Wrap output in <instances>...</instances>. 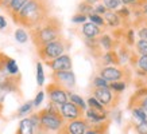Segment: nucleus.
Listing matches in <instances>:
<instances>
[{
  "label": "nucleus",
  "mask_w": 147,
  "mask_h": 134,
  "mask_svg": "<svg viewBox=\"0 0 147 134\" xmlns=\"http://www.w3.org/2000/svg\"><path fill=\"white\" fill-rule=\"evenodd\" d=\"M45 90L50 102H53L57 106H61V105H63V103H66L69 101V90L63 89V87L55 85L53 82L46 86Z\"/></svg>",
  "instance_id": "obj_8"
},
{
  "label": "nucleus",
  "mask_w": 147,
  "mask_h": 134,
  "mask_svg": "<svg viewBox=\"0 0 147 134\" xmlns=\"http://www.w3.org/2000/svg\"><path fill=\"white\" fill-rule=\"evenodd\" d=\"M98 60H100V63L102 64V67L120 66L119 56H117V52H116V51H105V52H102V55L98 58Z\"/></svg>",
  "instance_id": "obj_18"
},
{
  "label": "nucleus",
  "mask_w": 147,
  "mask_h": 134,
  "mask_svg": "<svg viewBox=\"0 0 147 134\" xmlns=\"http://www.w3.org/2000/svg\"><path fill=\"white\" fill-rule=\"evenodd\" d=\"M85 1H86V3H88V4H90V5H96V4H98V3H100V1H101V0H85Z\"/></svg>",
  "instance_id": "obj_44"
},
{
  "label": "nucleus",
  "mask_w": 147,
  "mask_h": 134,
  "mask_svg": "<svg viewBox=\"0 0 147 134\" xmlns=\"http://www.w3.org/2000/svg\"><path fill=\"white\" fill-rule=\"evenodd\" d=\"M32 109H34V103H32V101H27L26 103H23L22 106L18 109V111H16V117L23 118L24 115L30 114V113L32 111Z\"/></svg>",
  "instance_id": "obj_26"
},
{
  "label": "nucleus",
  "mask_w": 147,
  "mask_h": 134,
  "mask_svg": "<svg viewBox=\"0 0 147 134\" xmlns=\"http://www.w3.org/2000/svg\"><path fill=\"white\" fill-rule=\"evenodd\" d=\"M140 9H142L143 15H147V4H144V5H143V7H142V8H140Z\"/></svg>",
  "instance_id": "obj_45"
},
{
  "label": "nucleus",
  "mask_w": 147,
  "mask_h": 134,
  "mask_svg": "<svg viewBox=\"0 0 147 134\" xmlns=\"http://www.w3.org/2000/svg\"><path fill=\"white\" fill-rule=\"evenodd\" d=\"M84 117L88 119L89 123H101V122H105V121L109 119V111L100 113L90 110V109H86L84 113Z\"/></svg>",
  "instance_id": "obj_15"
},
{
  "label": "nucleus",
  "mask_w": 147,
  "mask_h": 134,
  "mask_svg": "<svg viewBox=\"0 0 147 134\" xmlns=\"http://www.w3.org/2000/svg\"><path fill=\"white\" fill-rule=\"evenodd\" d=\"M117 52V56H119V62L121 63H125V62H128L129 60V56H131V50L127 47L125 44H120V50L119 51H116Z\"/></svg>",
  "instance_id": "obj_25"
},
{
  "label": "nucleus",
  "mask_w": 147,
  "mask_h": 134,
  "mask_svg": "<svg viewBox=\"0 0 147 134\" xmlns=\"http://www.w3.org/2000/svg\"><path fill=\"white\" fill-rule=\"evenodd\" d=\"M12 0H1V4H0V8H3V9H5L7 7H8V4L11 3Z\"/></svg>",
  "instance_id": "obj_43"
},
{
  "label": "nucleus",
  "mask_w": 147,
  "mask_h": 134,
  "mask_svg": "<svg viewBox=\"0 0 147 134\" xmlns=\"http://www.w3.org/2000/svg\"><path fill=\"white\" fill-rule=\"evenodd\" d=\"M86 19H88V16H85V15H82V13H78L77 12L76 15H73V18H71V22L73 23H86Z\"/></svg>",
  "instance_id": "obj_38"
},
{
  "label": "nucleus",
  "mask_w": 147,
  "mask_h": 134,
  "mask_svg": "<svg viewBox=\"0 0 147 134\" xmlns=\"http://www.w3.org/2000/svg\"><path fill=\"white\" fill-rule=\"evenodd\" d=\"M38 117H39V123H40V130L43 133H58L62 129V126L65 125V121L61 117V114L57 113H50L46 109H42L40 111H38Z\"/></svg>",
  "instance_id": "obj_5"
},
{
  "label": "nucleus",
  "mask_w": 147,
  "mask_h": 134,
  "mask_svg": "<svg viewBox=\"0 0 147 134\" xmlns=\"http://www.w3.org/2000/svg\"><path fill=\"white\" fill-rule=\"evenodd\" d=\"M136 107H142L143 110H146V111H147V97H144L143 99H140V101H139V103L136 105Z\"/></svg>",
  "instance_id": "obj_41"
},
{
  "label": "nucleus",
  "mask_w": 147,
  "mask_h": 134,
  "mask_svg": "<svg viewBox=\"0 0 147 134\" xmlns=\"http://www.w3.org/2000/svg\"><path fill=\"white\" fill-rule=\"evenodd\" d=\"M109 89L112 91H115V93L120 94L123 93L125 89H127V82H123V80H119V82H112L109 83Z\"/></svg>",
  "instance_id": "obj_33"
},
{
  "label": "nucleus",
  "mask_w": 147,
  "mask_h": 134,
  "mask_svg": "<svg viewBox=\"0 0 147 134\" xmlns=\"http://www.w3.org/2000/svg\"><path fill=\"white\" fill-rule=\"evenodd\" d=\"M102 18H104V22H105L107 27L117 28V27L121 26V19L117 16V13L115 11H107V12L102 15Z\"/></svg>",
  "instance_id": "obj_19"
},
{
  "label": "nucleus",
  "mask_w": 147,
  "mask_h": 134,
  "mask_svg": "<svg viewBox=\"0 0 147 134\" xmlns=\"http://www.w3.org/2000/svg\"><path fill=\"white\" fill-rule=\"evenodd\" d=\"M92 97L97 99L107 110L115 109L120 102V94L112 91L109 87H101V89H92Z\"/></svg>",
  "instance_id": "obj_6"
},
{
  "label": "nucleus",
  "mask_w": 147,
  "mask_h": 134,
  "mask_svg": "<svg viewBox=\"0 0 147 134\" xmlns=\"http://www.w3.org/2000/svg\"><path fill=\"white\" fill-rule=\"evenodd\" d=\"M36 83L38 86L45 85V70H43V64L40 62L36 63Z\"/></svg>",
  "instance_id": "obj_31"
},
{
  "label": "nucleus",
  "mask_w": 147,
  "mask_h": 134,
  "mask_svg": "<svg viewBox=\"0 0 147 134\" xmlns=\"http://www.w3.org/2000/svg\"><path fill=\"white\" fill-rule=\"evenodd\" d=\"M84 113H85L84 110H81L80 107H77L76 105H73V103L69 102V101L59 106V114H61V117L63 118L65 122L82 118V117H84Z\"/></svg>",
  "instance_id": "obj_11"
},
{
  "label": "nucleus",
  "mask_w": 147,
  "mask_h": 134,
  "mask_svg": "<svg viewBox=\"0 0 147 134\" xmlns=\"http://www.w3.org/2000/svg\"><path fill=\"white\" fill-rule=\"evenodd\" d=\"M46 66L51 68L53 72H59V71H69L73 67V63H71V58L69 54H63L61 56L53 59V60H49V62H45Z\"/></svg>",
  "instance_id": "obj_12"
},
{
  "label": "nucleus",
  "mask_w": 147,
  "mask_h": 134,
  "mask_svg": "<svg viewBox=\"0 0 147 134\" xmlns=\"http://www.w3.org/2000/svg\"><path fill=\"white\" fill-rule=\"evenodd\" d=\"M1 111H3V103L0 102V114H1Z\"/></svg>",
  "instance_id": "obj_46"
},
{
  "label": "nucleus",
  "mask_w": 147,
  "mask_h": 134,
  "mask_svg": "<svg viewBox=\"0 0 147 134\" xmlns=\"http://www.w3.org/2000/svg\"><path fill=\"white\" fill-rule=\"evenodd\" d=\"M93 5L88 4L85 0H82L80 4H78V7H77V12L78 13H82V15H85V16H89L90 13H93Z\"/></svg>",
  "instance_id": "obj_27"
},
{
  "label": "nucleus",
  "mask_w": 147,
  "mask_h": 134,
  "mask_svg": "<svg viewBox=\"0 0 147 134\" xmlns=\"http://www.w3.org/2000/svg\"><path fill=\"white\" fill-rule=\"evenodd\" d=\"M27 1H28V0H12L4 11L7 12V15H8V16H11V18H12L13 22H15V20H16V16H18V13L22 11V8L26 5Z\"/></svg>",
  "instance_id": "obj_17"
},
{
  "label": "nucleus",
  "mask_w": 147,
  "mask_h": 134,
  "mask_svg": "<svg viewBox=\"0 0 147 134\" xmlns=\"http://www.w3.org/2000/svg\"><path fill=\"white\" fill-rule=\"evenodd\" d=\"M69 102H71L73 105H76L77 107H80L81 110H86L88 107H86V102H85L84 99L81 98L78 94H74L71 93V91H69Z\"/></svg>",
  "instance_id": "obj_24"
},
{
  "label": "nucleus",
  "mask_w": 147,
  "mask_h": 134,
  "mask_svg": "<svg viewBox=\"0 0 147 134\" xmlns=\"http://www.w3.org/2000/svg\"><path fill=\"white\" fill-rule=\"evenodd\" d=\"M28 36L31 38L32 43L36 48L42 47V46L47 44V43L62 36V23L55 16H49L39 26L30 30Z\"/></svg>",
  "instance_id": "obj_2"
},
{
  "label": "nucleus",
  "mask_w": 147,
  "mask_h": 134,
  "mask_svg": "<svg viewBox=\"0 0 147 134\" xmlns=\"http://www.w3.org/2000/svg\"><path fill=\"white\" fill-rule=\"evenodd\" d=\"M43 99H45V91H39V93L36 94V97L34 98L32 103H34V107H39L43 102Z\"/></svg>",
  "instance_id": "obj_37"
},
{
  "label": "nucleus",
  "mask_w": 147,
  "mask_h": 134,
  "mask_svg": "<svg viewBox=\"0 0 147 134\" xmlns=\"http://www.w3.org/2000/svg\"><path fill=\"white\" fill-rule=\"evenodd\" d=\"M13 36H15V40L18 42V43H26L27 40H28V34H27V31L24 30V28H22V27H19V28H16V31H15V34H13Z\"/></svg>",
  "instance_id": "obj_28"
},
{
  "label": "nucleus",
  "mask_w": 147,
  "mask_h": 134,
  "mask_svg": "<svg viewBox=\"0 0 147 134\" xmlns=\"http://www.w3.org/2000/svg\"><path fill=\"white\" fill-rule=\"evenodd\" d=\"M15 134H35L32 122L28 117H27V118H22V121L19 122L18 130H16V133Z\"/></svg>",
  "instance_id": "obj_20"
},
{
  "label": "nucleus",
  "mask_w": 147,
  "mask_h": 134,
  "mask_svg": "<svg viewBox=\"0 0 147 134\" xmlns=\"http://www.w3.org/2000/svg\"><path fill=\"white\" fill-rule=\"evenodd\" d=\"M124 44L125 46H134L135 44V31L132 28H127L124 32Z\"/></svg>",
  "instance_id": "obj_32"
},
{
  "label": "nucleus",
  "mask_w": 147,
  "mask_h": 134,
  "mask_svg": "<svg viewBox=\"0 0 147 134\" xmlns=\"http://www.w3.org/2000/svg\"><path fill=\"white\" fill-rule=\"evenodd\" d=\"M135 52L138 55H142V56H147V40H142L139 39L135 42Z\"/></svg>",
  "instance_id": "obj_29"
},
{
  "label": "nucleus",
  "mask_w": 147,
  "mask_h": 134,
  "mask_svg": "<svg viewBox=\"0 0 147 134\" xmlns=\"http://www.w3.org/2000/svg\"><path fill=\"white\" fill-rule=\"evenodd\" d=\"M0 4H1V0H0Z\"/></svg>",
  "instance_id": "obj_47"
},
{
  "label": "nucleus",
  "mask_w": 147,
  "mask_h": 134,
  "mask_svg": "<svg viewBox=\"0 0 147 134\" xmlns=\"http://www.w3.org/2000/svg\"><path fill=\"white\" fill-rule=\"evenodd\" d=\"M98 39V43H100V47H101L104 51H116V47L117 44H120L119 42H116L113 38H112L109 34H102L97 38Z\"/></svg>",
  "instance_id": "obj_16"
},
{
  "label": "nucleus",
  "mask_w": 147,
  "mask_h": 134,
  "mask_svg": "<svg viewBox=\"0 0 147 134\" xmlns=\"http://www.w3.org/2000/svg\"><path fill=\"white\" fill-rule=\"evenodd\" d=\"M121 4L124 5H131V8H134V7H136V4H138L139 0H120Z\"/></svg>",
  "instance_id": "obj_40"
},
{
  "label": "nucleus",
  "mask_w": 147,
  "mask_h": 134,
  "mask_svg": "<svg viewBox=\"0 0 147 134\" xmlns=\"http://www.w3.org/2000/svg\"><path fill=\"white\" fill-rule=\"evenodd\" d=\"M136 134H147V121H143L140 123H136L134 126Z\"/></svg>",
  "instance_id": "obj_36"
},
{
  "label": "nucleus",
  "mask_w": 147,
  "mask_h": 134,
  "mask_svg": "<svg viewBox=\"0 0 147 134\" xmlns=\"http://www.w3.org/2000/svg\"><path fill=\"white\" fill-rule=\"evenodd\" d=\"M101 4L107 8V11H116L121 4L120 0H101Z\"/></svg>",
  "instance_id": "obj_34"
},
{
  "label": "nucleus",
  "mask_w": 147,
  "mask_h": 134,
  "mask_svg": "<svg viewBox=\"0 0 147 134\" xmlns=\"http://www.w3.org/2000/svg\"><path fill=\"white\" fill-rule=\"evenodd\" d=\"M101 87H109V83H108L105 79H102L101 76H93L92 79V89H101Z\"/></svg>",
  "instance_id": "obj_35"
},
{
  "label": "nucleus",
  "mask_w": 147,
  "mask_h": 134,
  "mask_svg": "<svg viewBox=\"0 0 147 134\" xmlns=\"http://www.w3.org/2000/svg\"><path fill=\"white\" fill-rule=\"evenodd\" d=\"M86 107H88V109H90V110H94V111H100V113L108 111L107 109L102 106L101 103L98 102V101L94 98V97H89V98L86 99Z\"/></svg>",
  "instance_id": "obj_22"
},
{
  "label": "nucleus",
  "mask_w": 147,
  "mask_h": 134,
  "mask_svg": "<svg viewBox=\"0 0 147 134\" xmlns=\"http://www.w3.org/2000/svg\"><path fill=\"white\" fill-rule=\"evenodd\" d=\"M3 71H5L7 74H9V75H19L20 72H19V67L18 64H16V60L12 58H9V56H7V60H5V64H4V70Z\"/></svg>",
  "instance_id": "obj_21"
},
{
  "label": "nucleus",
  "mask_w": 147,
  "mask_h": 134,
  "mask_svg": "<svg viewBox=\"0 0 147 134\" xmlns=\"http://www.w3.org/2000/svg\"><path fill=\"white\" fill-rule=\"evenodd\" d=\"M128 62H131V66L135 67V72L139 76H146L147 78V56L138 55L135 51H132Z\"/></svg>",
  "instance_id": "obj_13"
},
{
  "label": "nucleus",
  "mask_w": 147,
  "mask_h": 134,
  "mask_svg": "<svg viewBox=\"0 0 147 134\" xmlns=\"http://www.w3.org/2000/svg\"><path fill=\"white\" fill-rule=\"evenodd\" d=\"M50 78H51L53 83L61 86V87L69 90V91L76 87V75H74V72L71 71V70H69V71L51 72Z\"/></svg>",
  "instance_id": "obj_9"
},
{
  "label": "nucleus",
  "mask_w": 147,
  "mask_h": 134,
  "mask_svg": "<svg viewBox=\"0 0 147 134\" xmlns=\"http://www.w3.org/2000/svg\"><path fill=\"white\" fill-rule=\"evenodd\" d=\"M51 5L49 0H28L22 11L18 13L15 24L24 30H32L50 16Z\"/></svg>",
  "instance_id": "obj_1"
},
{
  "label": "nucleus",
  "mask_w": 147,
  "mask_h": 134,
  "mask_svg": "<svg viewBox=\"0 0 147 134\" xmlns=\"http://www.w3.org/2000/svg\"><path fill=\"white\" fill-rule=\"evenodd\" d=\"M5 27H7V22H5V18L0 15V30H3V28H5Z\"/></svg>",
  "instance_id": "obj_42"
},
{
  "label": "nucleus",
  "mask_w": 147,
  "mask_h": 134,
  "mask_svg": "<svg viewBox=\"0 0 147 134\" xmlns=\"http://www.w3.org/2000/svg\"><path fill=\"white\" fill-rule=\"evenodd\" d=\"M22 75H9L5 71H0V91L3 93H16L20 95Z\"/></svg>",
  "instance_id": "obj_7"
},
{
  "label": "nucleus",
  "mask_w": 147,
  "mask_h": 134,
  "mask_svg": "<svg viewBox=\"0 0 147 134\" xmlns=\"http://www.w3.org/2000/svg\"><path fill=\"white\" fill-rule=\"evenodd\" d=\"M70 42L63 38V35L58 39L50 42L47 44L42 46V47H38L36 48V54L39 56L40 60L43 62H49V60H53V59L61 56L63 54H66V51L70 48Z\"/></svg>",
  "instance_id": "obj_3"
},
{
  "label": "nucleus",
  "mask_w": 147,
  "mask_h": 134,
  "mask_svg": "<svg viewBox=\"0 0 147 134\" xmlns=\"http://www.w3.org/2000/svg\"><path fill=\"white\" fill-rule=\"evenodd\" d=\"M132 119L135 121V125L140 123L143 121H147V111L142 107H134L132 109Z\"/></svg>",
  "instance_id": "obj_23"
},
{
  "label": "nucleus",
  "mask_w": 147,
  "mask_h": 134,
  "mask_svg": "<svg viewBox=\"0 0 147 134\" xmlns=\"http://www.w3.org/2000/svg\"><path fill=\"white\" fill-rule=\"evenodd\" d=\"M98 76L105 79L108 83L119 82V80L129 83L132 79V72L125 66H105L98 68Z\"/></svg>",
  "instance_id": "obj_4"
},
{
  "label": "nucleus",
  "mask_w": 147,
  "mask_h": 134,
  "mask_svg": "<svg viewBox=\"0 0 147 134\" xmlns=\"http://www.w3.org/2000/svg\"><path fill=\"white\" fill-rule=\"evenodd\" d=\"M88 19L90 20V23L96 24V26L100 27V28H102V30L107 28V24H105V22H104V18L100 16V15H97V13H90L89 16H88Z\"/></svg>",
  "instance_id": "obj_30"
},
{
  "label": "nucleus",
  "mask_w": 147,
  "mask_h": 134,
  "mask_svg": "<svg viewBox=\"0 0 147 134\" xmlns=\"http://www.w3.org/2000/svg\"><path fill=\"white\" fill-rule=\"evenodd\" d=\"M104 31H105V30H102V28H100V27H97L96 24H93V23H90V22L84 23L82 27H81V34H82V36H84V38H88V39L98 38L100 35L104 34Z\"/></svg>",
  "instance_id": "obj_14"
},
{
  "label": "nucleus",
  "mask_w": 147,
  "mask_h": 134,
  "mask_svg": "<svg viewBox=\"0 0 147 134\" xmlns=\"http://www.w3.org/2000/svg\"><path fill=\"white\" fill-rule=\"evenodd\" d=\"M88 129H89V122L85 117H82V118H78V119L65 122L62 129L57 134H85V131Z\"/></svg>",
  "instance_id": "obj_10"
},
{
  "label": "nucleus",
  "mask_w": 147,
  "mask_h": 134,
  "mask_svg": "<svg viewBox=\"0 0 147 134\" xmlns=\"http://www.w3.org/2000/svg\"><path fill=\"white\" fill-rule=\"evenodd\" d=\"M107 12V8L104 7V5L101 4V3H98V4L94 5V8H93V13H97V15H100V16H102L104 13Z\"/></svg>",
  "instance_id": "obj_39"
}]
</instances>
